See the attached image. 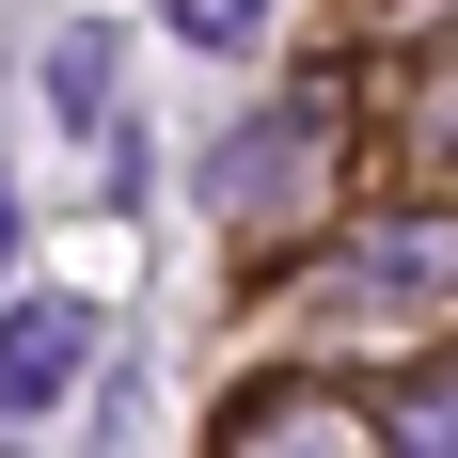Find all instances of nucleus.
<instances>
[{
  "label": "nucleus",
  "instance_id": "nucleus-1",
  "mask_svg": "<svg viewBox=\"0 0 458 458\" xmlns=\"http://www.w3.org/2000/svg\"><path fill=\"white\" fill-rule=\"evenodd\" d=\"M64 364H80V301H16V332H0V411H32Z\"/></svg>",
  "mask_w": 458,
  "mask_h": 458
},
{
  "label": "nucleus",
  "instance_id": "nucleus-2",
  "mask_svg": "<svg viewBox=\"0 0 458 458\" xmlns=\"http://www.w3.org/2000/svg\"><path fill=\"white\" fill-rule=\"evenodd\" d=\"M190 16H206V32H237V16H253V0H190Z\"/></svg>",
  "mask_w": 458,
  "mask_h": 458
}]
</instances>
